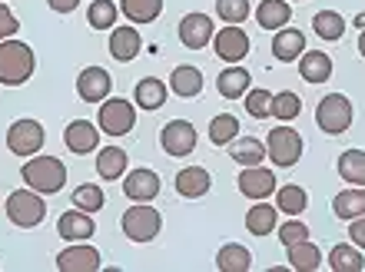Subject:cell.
<instances>
[{
    "mask_svg": "<svg viewBox=\"0 0 365 272\" xmlns=\"http://www.w3.org/2000/svg\"><path fill=\"white\" fill-rule=\"evenodd\" d=\"M34 70H37V57L30 43L17 37L0 40V83L4 87H24L34 77Z\"/></svg>",
    "mask_w": 365,
    "mask_h": 272,
    "instance_id": "cell-1",
    "label": "cell"
},
{
    "mask_svg": "<svg viewBox=\"0 0 365 272\" xmlns=\"http://www.w3.org/2000/svg\"><path fill=\"white\" fill-rule=\"evenodd\" d=\"M20 173H24V183L30 189H37L40 196H53L67 186V166L60 163L57 156H27Z\"/></svg>",
    "mask_w": 365,
    "mask_h": 272,
    "instance_id": "cell-2",
    "label": "cell"
},
{
    "mask_svg": "<svg viewBox=\"0 0 365 272\" xmlns=\"http://www.w3.org/2000/svg\"><path fill=\"white\" fill-rule=\"evenodd\" d=\"M43 216H47V203H43V196L37 189H17V193L7 196V219L20 229H34V226L43 223Z\"/></svg>",
    "mask_w": 365,
    "mask_h": 272,
    "instance_id": "cell-3",
    "label": "cell"
},
{
    "mask_svg": "<svg viewBox=\"0 0 365 272\" xmlns=\"http://www.w3.org/2000/svg\"><path fill=\"white\" fill-rule=\"evenodd\" d=\"M352 117H356L352 113V100L342 97V93H326L316 107V127L329 136L346 133L352 127Z\"/></svg>",
    "mask_w": 365,
    "mask_h": 272,
    "instance_id": "cell-4",
    "label": "cell"
},
{
    "mask_svg": "<svg viewBox=\"0 0 365 272\" xmlns=\"http://www.w3.org/2000/svg\"><path fill=\"white\" fill-rule=\"evenodd\" d=\"M163 229V216L150 203H136L123 213V233L130 243H153Z\"/></svg>",
    "mask_w": 365,
    "mask_h": 272,
    "instance_id": "cell-5",
    "label": "cell"
},
{
    "mask_svg": "<svg viewBox=\"0 0 365 272\" xmlns=\"http://www.w3.org/2000/svg\"><path fill=\"white\" fill-rule=\"evenodd\" d=\"M266 156H269V163L279 166V169L296 166L299 156H302V136L289 127V123L269 130V136H266Z\"/></svg>",
    "mask_w": 365,
    "mask_h": 272,
    "instance_id": "cell-6",
    "label": "cell"
},
{
    "mask_svg": "<svg viewBox=\"0 0 365 272\" xmlns=\"http://www.w3.org/2000/svg\"><path fill=\"white\" fill-rule=\"evenodd\" d=\"M96 127L106 136H126L136 127V107L123 97H106L96 113Z\"/></svg>",
    "mask_w": 365,
    "mask_h": 272,
    "instance_id": "cell-7",
    "label": "cell"
},
{
    "mask_svg": "<svg viewBox=\"0 0 365 272\" xmlns=\"http://www.w3.org/2000/svg\"><path fill=\"white\" fill-rule=\"evenodd\" d=\"M43 127H40L37 120H17V123H10L7 130V150L14 156H37L40 146H43Z\"/></svg>",
    "mask_w": 365,
    "mask_h": 272,
    "instance_id": "cell-8",
    "label": "cell"
},
{
    "mask_svg": "<svg viewBox=\"0 0 365 272\" xmlns=\"http://www.w3.org/2000/svg\"><path fill=\"white\" fill-rule=\"evenodd\" d=\"M212 50L222 63H240L250 53V33L240 27V23H226L222 30H216L212 37Z\"/></svg>",
    "mask_w": 365,
    "mask_h": 272,
    "instance_id": "cell-9",
    "label": "cell"
},
{
    "mask_svg": "<svg viewBox=\"0 0 365 272\" xmlns=\"http://www.w3.org/2000/svg\"><path fill=\"white\" fill-rule=\"evenodd\" d=\"M216 37V23H212L210 14H200V10H192L186 17L180 20V43L186 50H202L210 47V40Z\"/></svg>",
    "mask_w": 365,
    "mask_h": 272,
    "instance_id": "cell-10",
    "label": "cell"
},
{
    "mask_svg": "<svg viewBox=\"0 0 365 272\" xmlns=\"http://www.w3.org/2000/svg\"><path fill=\"white\" fill-rule=\"evenodd\" d=\"M276 173L272 169H266L262 163L256 166H242V173H240V193L246 196V199H269V196H276Z\"/></svg>",
    "mask_w": 365,
    "mask_h": 272,
    "instance_id": "cell-11",
    "label": "cell"
},
{
    "mask_svg": "<svg viewBox=\"0 0 365 272\" xmlns=\"http://www.w3.org/2000/svg\"><path fill=\"white\" fill-rule=\"evenodd\" d=\"M160 143L166 156H190L196 150V127L190 120H170L160 133Z\"/></svg>",
    "mask_w": 365,
    "mask_h": 272,
    "instance_id": "cell-12",
    "label": "cell"
},
{
    "mask_svg": "<svg viewBox=\"0 0 365 272\" xmlns=\"http://www.w3.org/2000/svg\"><path fill=\"white\" fill-rule=\"evenodd\" d=\"M113 90V77L103 67H83L77 77V97L83 103H103Z\"/></svg>",
    "mask_w": 365,
    "mask_h": 272,
    "instance_id": "cell-13",
    "label": "cell"
},
{
    "mask_svg": "<svg viewBox=\"0 0 365 272\" xmlns=\"http://www.w3.org/2000/svg\"><path fill=\"white\" fill-rule=\"evenodd\" d=\"M160 176L153 169H130L123 173V196L126 199H133V203H153L156 196H160Z\"/></svg>",
    "mask_w": 365,
    "mask_h": 272,
    "instance_id": "cell-14",
    "label": "cell"
},
{
    "mask_svg": "<svg viewBox=\"0 0 365 272\" xmlns=\"http://www.w3.org/2000/svg\"><path fill=\"white\" fill-rule=\"evenodd\" d=\"M57 233L63 243H87L90 236L96 233V223H93V213L87 209H67V213L57 219Z\"/></svg>",
    "mask_w": 365,
    "mask_h": 272,
    "instance_id": "cell-15",
    "label": "cell"
},
{
    "mask_svg": "<svg viewBox=\"0 0 365 272\" xmlns=\"http://www.w3.org/2000/svg\"><path fill=\"white\" fill-rule=\"evenodd\" d=\"M100 266H103L100 253H96L93 246H83V243L67 246V249H60V256H57L60 272H96Z\"/></svg>",
    "mask_w": 365,
    "mask_h": 272,
    "instance_id": "cell-16",
    "label": "cell"
},
{
    "mask_svg": "<svg viewBox=\"0 0 365 272\" xmlns=\"http://www.w3.org/2000/svg\"><path fill=\"white\" fill-rule=\"evenodd\" d=\"M63 143H67L70 153H77V156L93 153L96 146H100V127L90 123V120H73L63 130Z\"/></svg>",
    "mask_w": 365,
    "mask_h": 272,
    "instance_id": "cell-17",
    "label": "cell"
},
{
    "mask_svg": "<svg viewBox=\"0 0 365 272\" xmlns=\"http://www.w3.org/2000/svg\"><path fill=\"white\" fill-rule=\"evenodd\" d=\"M140 50H143V37H140L136 23L113 27V33H110V57L120 60V63H130V60L140 57Z\"/></svg>",
    "mask_w": 365,
    "mask_h": 272,
    "instance_id": "cell-18",
    "label": "cell"
},
{
    "mask_svg": "<svg viewBox=\"0 0 365 272\" xmlns=\"http://www.w3.org/2000/svg\"><path fill=\"white\" fill-rule=\"evenodd\" d=\"M210 186H212V176L206 166H186V169L176 173V193L182 199H200V196L210 193Z\"/></svg>",
    "mask_w": 365,
    "mask_h": 272,
    "instance_id": "cell-19",
    "label": "cell"
},
{
    "mask_svg": "<svg viewBox=\"0 0 365 272\" xmlns=\"http://www.w3.org/2000/svg\"><path fill=\"white\" fill-rule=\"evenodd\" d=\"M306 53V33L296 27H279L276 37H272V57L282 60V63H289V60H299Z\"/></svg>",
    "mask_w": 365,
    "mask_h": 272,
    "instance_id": "cell-20",
    "label": "cell"
},
{
    "mask_svg": "<svg viewBox=\"0 0 365 272\" xmlns=\"http://www.w3.org/2000/svg\"><path fill=\"white\" fill-rule=\"evenodd\" d=\"M299 77L306 80V83H329L332 80V57L322 53V50H306L302 57H299Z\"/></svg>",
    "mask_w": 365,
    "mask_h": 272,
    "instance_id": "cell-21",
    "label": "cell"
},
{
    "mask_svg": "<svg viewBox=\"0 0 365 272\" xmlns=\"http://www.w3.org/2000/svg\"><path fill=\"white\" fill-rule=\"evenodd\" d=\"M250 87H252L250 70L240 67V63H230V67L216 77V90H220V97H226V100L246 97V90H250Z\"/></svg>",
    "mask_w": 365,
    "mask_h": 272,
    "instance_id": "cell-22",
    "label": "cell"
},
{
    "mask_svg": "<svg viewBox=\"0 0 365 272\" xmlns=\"http://www.w3.org/2000/svg\"><path fill=\"white\" fill-rule=\"evenodd\" d=\"M170 97V83H163L160 77H143L133 90V100L140 110H160Z\"/></svg>",
    "mask_w": 365,
    "mask_h": 272,
    "instance_id": "cell-23",
    "label": "cell"
},
{
    "mask_svg": "<svg viewBox=\"0 0 365 272\" xmlns=\"http://www.w3.org/2000/svg\"><path fill=\"white\" fill-rule=\"evenodd\" d=\"M276 226H279V209L269 206L266 199H256L252 209L246 213V229L252 236H269V233H276Z\"/></svg>",
    "mask_w": 365,
    "mask_h": 272,
    "instance_id": "cell-24",
    "label": "cell"
},
{
    "mask_svg": "<svg viewBox=\"0 0 365 272\" xmlns=\"http://www.w3.org/2000/svg\"><path fill=\"white\" fill-rule=\"evenodd\" d=\"M126 166H130V159H126L123 146H103V150L96 153V173L103 176L106 183H110V179H123Z\"/></svg>",
    "mask_w": 365,
    "mask_h": 272,
    "instance_id": "cell-25",
    "label": "cell"
},
{
    "mask_svg": "<svg viewBox=\"0 0 365 272\" xmlns=\"http://www.w3.org/2000/svg\"><path fill=\"white\" fill-rule=\"evenodd\" d=\"M170 90H173L176 97H182V100L200 97V90H202V70L200 67H190V63L176 67L173 77H170Z\"/></svg>",
    "mask_w": 365,
    "mask_h": 272,
    "instance_id": "cell-26",
    "label": "cell"
},
{
    "mask_svg": "<svg viewBox=\"0 0 365 272\" xmlns=\"http://www.w3.org/2000/svg\"><path fill=\"white\" fill-rule=\"evenodd\" d=\"M289 17H292V7H289V0H262L259 10H256V23L262 30H279L286 27Z\"/></svg>",
    "mask_w": 365,
    "mask_h": 272,
    "instance_id": "cell-27",
    "label": "cell"
},
{
    "mask_svg": "<svg viewBox=\"0 0 365 272\" xmlns=\"http://www.w3.org/2000/svg\"><path fill=\"white\" fill-rule=\"evenodd\" d=\"M252 266V253L240 243H226L216 253V269L220 272H250Z\"/></svg>",
    "mask_w": 365,
    "mask_h": 272,
    "instance_id": "cell-28",
    "label": "cell"
},
{
    "mask_svg": "<svg viewBox=\"0 0 365 272\" xmlns=\"http://www.w3.org/2000/svg\"><path fill=\"white\" fill-rule=\"evenodd\" d=\"M230 156H232V163H240V166H256L266 159V143L256 140V136H242V140H232L230 143Z\"/></svg>",
    "mask_w": 365,
    "mask_h": 272,
    "instance_id": "cell-29",
    "label": "cell"
},
{
    "mask_svg": "<svg viewBox=\"0 0 365 272\" xmlns=\"http://www.w3.org/2000/svg\"><path fill=\"white\" fill-rule=\"evenodd\" d=\"M120 14L130 23H153L163 14V0H120Z\"/></svg>",
    "mask_w": 365,
    "mask_h": 272,
    "instance_id": "cell-30",
    "label": "cell"
},
{
    "mask_svg": "<svg viewBox=\"0 0 365 272\" xmlns=\"http://www.w3.org/2000/svg\"><path fill=\"white\" fill-rule=\"evenodd\" d=\"M332 213L339 219H356L365 213V189L362 186H352V189H342V193L332 199Z\"/></svg>",
    "mask_w": 365,
    "mask_h": 272,
    "instance_id": "cell-31",
    "label": "cell"
},
{
    "mask_svg": "<svg viewBox=\"0 0 365 272\" xmlns=\"http://www.w3.org/2000/svg\"><path fill=\"white\" fill-rule=\"evenodd\" d=\"M289 266L296 272H316L319 266H322V253H319V246H312L309 239H302V243L289 246Z\"/></svg>",
    "mask_w": 365,
    "mask_h": 272,
    "instance_id": "cell-32",
    "label": "cell"
},
{
    "mask_svg": "<svg viewBox=\"0 0 365 272\" xmlns=\"http://www.w3.org/2000/svg\"><path fill=\"white\" fill-rule=\"evenodd\" d=\"M339 176L352 186H365V150H346L336 163Z\"/></svg>",
    "mask_w": 365,
    "mask_h": 272,
    "instance_id": "cell-33",
    "label": "cell"
},
{
    "mask_svg": "<svg viewBox=\"0 0 365 272\" xmlns=\"http://www.w3.org/2000/svg\"><path fill=\"white\" fill-rule=\"evenodd\" d=\"M309 206V196L302 186H282V189H276V209L286 216H302Z\"/></svg>",
    "mask_w": 365,
    "mask_h": 272,
    "instance_id": "cell-34",
    "label": "cell"
},
{
    "mask_svg": "<svg viewBox=\"0 0 365 272\" xmlns=\"http://www.w3.org/2000/svg\"><path fill=\"white\" fill-rule=\"evenodd\" d=\"M329 266H332V272H362L365 266V256L359 246H342L339 243L332 253H329Z\"/></svg>",
    "mask_w": 365,
    "mask_h": 272,
    "instance_id": "cell-35",
    "label": "cell"
},
{
    "mask_svg": "<svg viewBox=\"0 0 365 272\" xmlns=\"http://www.w3.org/2000/svg\"><path fill=\"white\" fill-rule=\"evenodd\" d=\"M312 27H316V33L322 40H342V33H346V20H342L339 10H319L316 17H312Z\"/></svg>",
    "mask_w": 365,
    "mask_h": 272,
    "instance_id": "cell-36",
    "label": "cell"
},
{
    "mask_svg": "<svg viewBox=\"0 0 365 272\" xmlns=\"http://www.w3.org/2000/svg\"><path fill=\"white\" fill-rule=\"evenodd\" d=\"M236 136H240V120L232 117V113H220V117H212V123H210V140L212 143L230 146Z\"/></svg>",
    "mask_w": 365,
    "mask_h": 272,
    "instance_id": "cell-37",
    "label": "cell"
},
{
    "mask_svg": "<svg viewBox=\"0 0 365 272\" xmlns=\"http://www.w3.org/2000/svg\"><path fill=\"white\" fill-rule=\"evenodd\" d=\"M302 113V100L292 90H282V93H272V117L282 120V123H292V120Z\"/></svg>",
    "mask_w": 365,
    "mask_h": 272,
    "instance_id": "cell-38",
    "label": "cell"
},
{
    "mask_svg": "<svg viewBox=\"0 0 365 272\" xmlns=\"http://www.w3.org/2000/svg\"><path fill=\"white\" fill-rule=\"evenodd\" d=\"M116 14H120V7H116L113 0H93L87 10V20L93 30H113Z\"/></svg>",
    "mask_w": 365,
    "mask_h": 272,
    "instance_id": "cell-39",
    "label": "cell"
},
{
    "mask_svg": "<svg viewBox=\"0 0 365 272\" xmlns=\"http://www.w3.org/2000/svg\"><path fill=\"white\" fill-rule=\"evenodd\" d=\"M73 206L77 209H87V213H96V209H103L106 206V196H103V189L100 186H93V183H80L77 189H73Z\"/></svg>",
    "mask_w": 365,
    "mask_h": 272,
    "instance_id": "cell-40",
    "label": "cell"
},
{
    "mask_svg": "<svg viewBox=\"0 0 365 272\" xmlns=\"http://www.w3.org/2000/svg\"><path fill=\"white\" fill-rule=\"evenodd\" d=\"M246 113L252 120H266L272 117V93L266 87H256V90H246Z\"/></svg>",
    "mask_w": 365,
    "mask_h": 272,
    "instance_id": "cell-41",
    "label": "cell"
},
{
    "mask_svg": "<svg viewBox=\"0 0 365 272\" xmlns=\"http://www.w3.org/2000/svg\"><path fill=\"white\" fill-rule=\"evenodd\" d=\"M216 14L226 23H242L252 10H250V0H216Z\"/></svg>",
    "mask_w": 365,
    "mask_h": 272,
    "instance_id": "cell-42",
    "label": "cell"
},
{
    "mask_svg": "<svg viewBox=\"0 0 365 272\" xmlns=\"http://www.w3.org/2000/svg\"><path fill=\"white\" fill-rule=\"evenodd\" d=\"M279 229V243L286 246H296V243H302V239H309V226L302 223V219H296V216H292V219H286V223H279L276 226Z\"/></svg>",
    "mask_w": 365,
    "mask_h": 272,
    "instance_id": "cell-43",
    "label": "cell"
},
{
    "mask_svg": "<svg viewBox=\"0 0 365 272\" xmlns=\"http://www.w3.org/2000/svg\"><path fill=\"white\" fill-rule=\"evenodd\" d=\"M17 30H20V20L14 17V10H10L7 4H4V0H0V40L14 37V33H17Z\"/></svg>",
    "mask_w": 365,
    "mask_h": 272,
    "instance_id": "cell-44",
    "label": "cell"
},
{
    "mask_svg": "<svg viewBox=\"0 0 365 272\" xmlns=\"http://www.w3.org/2000/svg\"><path fill=\"white\" fill-rule=\"evenodd\" d=\"M349 239H352V246H359L365 253V213L356 216V219H349Z\"/></svg>",
    "mask_w": 365,
    "mask_h": 272,
    "instance_id": "cell-45",
    "label": "cell"
},
{
    "mask_svg": "<svg viewBox=\"0 0 365 272\" xmlns=\"http://www.w3.org/2000/svg\"><path fill=\"white\" fill-rule=\"evenodd\" d=\"M50 10H57V14H70V10L80 7V0H47Z\"/></svg>",
    "mask_w": 365,
    "mask_h": 272,
    "instance_id": "cell-46",
    "label": "cell"
},
{
    "mask_svg": "<svg viewBox=\"0 0 365 272\" xmlns=\"http://www.w3.org/2000/svg\"><path fill=\"white\" fill-rule=\"evenodd\" d=\"M359 53L365 57V27H362V33H359Z\"/></svg>",
    "mask_w": 365,
    "mask_h": 272,
    "instance_id": "cell-47",
    "label": "cell"
},
{
    "mask_svg": "<svg viewBox=\"0 0 365 272\" xmlns=\"http://www.w3.org/2000/svg\"><path fill=\"white\" fill-rule=\"evenodd\" d=\"M356 27H359V30L365 27V10H362V14H359V17H356Z\"/></svg>",
    "mask_w": 365,
    "mask_h": 272,
    "instance_id": "cell-48",
    "label": "cell"
},
{
    "mask_svg": "<svg viewBox=\"0 0 365 272\" xmlns=\"http://www.w3.org/2000/svg\"><path fill=\"white\" fill-rule=\"evenodd\" d=\"M289 4H302V0H289Z\"/></svg>",
    "mask_w": 365,
    "mask_h": 272,
    "instance_id": "cell-49",
    "label": "cell"
}]
</instances>
